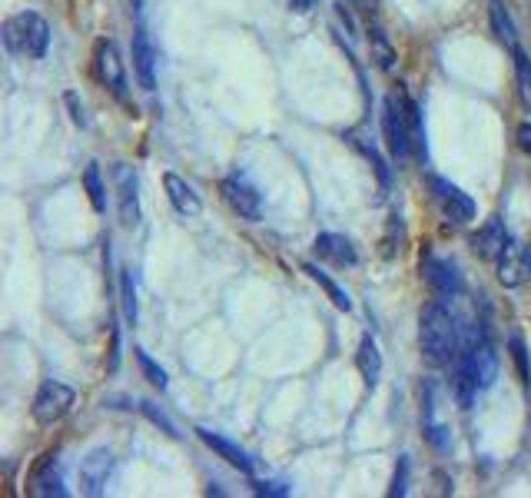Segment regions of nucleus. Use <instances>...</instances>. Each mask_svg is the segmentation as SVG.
<instances>
[{
	"label": "nucleus",
	"instance_id": "nucleus-37",
	"mask_svg": "<svg viewBox=\"0 0 531 498\" xmlns=\"http://www.w3.org/2000/svg\"><path fill=\"white\" fill-rule=\"evenodd\" d=\"M352 4H359L362 10H376V0H352Z\"/></svg>",
	"mask_w": 531,
	"mask_h": 498
},
{
	"label": "nucleus",
	"instance_id": "nucleus-12",
	"mask_svg": "<svg viewBox=\"0 0 531 498\" xmlns=\"http://www.w3.org/2000/svg\"><path fill=\"white\" fill-rule=\"evenodd\" d=\"M163 186H166V196H170V206L183 216V220H196V216L203 213L200 193H196L193 186L183 180V176L166 173V176H163Z\"/></svg>",
	"mask_w": 531,
	"mask_h": 498
},
{
	"label": "nucleus",
	"instance_id": "nucleus-13",
	"mask_svg": "<svg viewBox=\"0 0 531 498\" xmlns=\"http://www.w3.org/2000/svg\"><path fill=\"white\" fill-rule=\"evenodd\" d=\"M156 50H153V40L143 27H137V37H133V70H137V80L143 90H156Z\"/></svg>",
	"mask_w": 531,
	"mask_h": 498
},
{
	"label": "nucleus",
	"instance_id": "nucleus-22",
	"mask_svg": "<svg viewBox=\"0 0 531 498\" xmlns=\"http://www.w3.org/2000/svg\"><path fill=\"white\" fill-rule=\"evenodd\" d=\"M303 269L309 273V279H312V283H319L322 289H326V296L332 299V303H336V309H342V313H349V309H352V299H349V293H346V289H339L336 283H332V279H329L326 273H322V269H319L316 263H306Z\"/></svg>",
	"mask_w": 531,
	"mask_h": 498
},
{
	"label": "nucleus",
	"instance_id": "nucleus-38",
	"mask_svg": "<svg viewBox=\"0 0 531 498\" xmlns=\"http://www.w3.org/2000/svg\"><path fill=\"white\" fill-rule=\"evenodd\" d=\"M525 266H528V276H531V246H525Z\"/></svg>",
	"mask_w": 531,
	"mask_h": 498
},
{
	"label": "nucleus",
	"instance_id": "nucleus-15",
	"mask_svg": "<svg viewBox=\"0 0 531 498\" xmlns=\"http://www.w3.org/2000/svg\"><path fill=\"white\" fill-rule=\"evenodd\" d=\"M508 240H512V236H508L505 223L498 220V216H492V220H485L482 230L472 236V249H475V253L482 256V259H498V256H502V249H505Z\"/></svg>",
	"mask_w": 531,
	"mask_h": 498
},
{
	"label": "nucleus",
	"instance_id": "nucleus-11",
	"mask_svg": "<svg viewBox=\"0 0 531 498\" xmlns=\"http://www.w3.org/2000/svg\"><path fill=\"white\" fill-rule=\"evenodd\" d=\"M113 475V455L107 449H93L87 459L80 462V489L83 495H103L107 492V482Z\"/></svg>",
	"mask_w": 531,
	"mask_h": 498
},
{
	"label": "nucleus",
	"instance_id": "nucleus-33",
	"mask_svg": "<svg viewBox=\"0 0 531 498\" xmlns=\"http://www.w3.org/2000/svg\"><path fill=\"white\" fill-rule=\"evenodd\" d=\"M64 100H67V107H70V117H74V123H77V127H87V117H83V103H80V97H77V93L70 90Z\"/></svg>",
	"mask_w": 531,
	"mask_h": 498
},
{
	"label": "nucleus",
	"instance_id": "nucleus-3",
	"mask_svg": "<svg viewBox=\"0 0 531 498\" xmlns=\"http://www.w3.org/2000/svg\"><path fill=\"white\" fill-rule=\"evenodd\" d=\"M382 133L385 147H389L395 163H405L412 153V130H409V107H405V93H392L385 97V113H382Z\"/></svg>",
	"mask_w": 531,
	"mask_h": 498
},
{
	"label": "nucleus",
	"instance_id": "nucleus-24",
	"mask_svg": "<svg viewBox=\"0 0 531 498\" xmlns=\"http://www.w3.org/2000/svg\"><path fill=\"white\" fill-rule=\"evenodd\" d=\"M405 107H409V130H412V153L425 163V157H429V147H425V123H422V110L419 103L405 97Z\"/></svg>",
	"mask_w": 531,
	"mask_h": 498
},
{
	"label": "nucleus",
	"instance_id": "nucleus-2",
	"mask_svg": "<svg viewBox=\"0 0 531 498\" xmlns=\"http://www.w3.org/2000/svg\"><path fill=\"white\" fill-rule=\"evenodd\" d=\"M4 44L10 54L40 60L50 44V24L40 14H34V10H24V14L10 17L4 24Z\"/></svg>",
	"mask_w": 531,
	"mask_h": 498
},
{
	"label": "nucleus",
	"instance_id": "nucleus-18",
	"mask_svg": "<svg viewBox=\"0 0 531 498\" xmlns=\"http://www.w3.org/2000/svg\"><path fill=\"white\" fill-rule=\"evenodd\" d=\"M316 253H319V259H329V263H336V266H356L359 263L356 246L339 233H319L316 236Z\"/></svg>",
	"mask_w": 531,
	"mask_h": 498
},
{
	"label": "nucleus",
	"instance_id": "nucleus-14",
	"mask_svg": "<svg viewBox=\"0 0 531 498\" xmlns=\"http://www.w3.org/2000/svg\"><path fill=\"white\" fill-rule=\"evenodd\" d=\"M498 263V283L502 286H522V279L528 276V266H525V246H518L515 240H508L502 256L495 259Z\"/></svg>",
	"mask_w": 531,
	"mask_h": 498
},
{
	"label": "nucleus",
	"instance_id": "nucleus-19",
	"mask_svg": "<svg viewBox=\"0 0 531 498\" xmlns=\"http://www.w3.org/2000/svg\"><path fill=\"white\" fill-rule=\"evenodd\" d=\"M356 366H359V372H362V382H366L369 389H376L379 379H382V352H379L376 339H372V336H362V339H359Z\"/></svg>",
	"mask_w": 531,
	"mask_h": 498
},
{
	"label": "nucleus",
	"instance_id": "nucleus-20",
	"mask_svg": "<svg viewBox=\"0 0 531 498\" xmlns=\"http://www.w3.org/2000/svg\"><path fill=\"white\" fill-rule=\"evenodd\" d=\"M488 20H492L495 37L502 40L508 50H515V47H518V30H515L512 14H508L505 0H488Z\"/></svg>",
	"mask_w": 531,
	"mask_h": 498
},
{
	"label": "nucleus",
	"instance_id": "nucleus-35",
	"mask_svg": "<svg viewBox=\"0 0 531 498\" xmlns=\"http://www.w3.org/2000/svg\"><path fill=\"white\" fill-rule=\"evenodd\" d=\"M518 147L531 157V123H522V127H518Z\"/></svg>",
	"mask_w": 531,
	"mask_h": 498
},
{
	"label": "nucleus",
	"instance_id": "nucleus-1",
	"mask_svg": "<svg viewBox=\"0 0 531 498\" xmlns=\"http://www.w3.org/2000/svg\"><path fill=\"white\" fill-rule=\"evenodd\" d=\"M419 339H422V352L425 359L435 362V366H449L458 359V329H455V316L445 309L442 303H429L419 316Z\"/></svg>",
	"mask_w": 531,
	"mask_h": 498
},
{
	"label": "nucleus",
	"instance_id": "nucleus-8",
	"mask_svg": "<svg viewBox=\"0 0 531 498\" xmlns=\"http://www.w3.org/2000/svg\"><path fill=\"white\" fill-rule=\"evenodd\" d=\"M93 64H97L100 83L113 93V97H120V100L127 97V70H123L120 50H117L113 40H100L97 54H93Z\"/></svg>",
	"mask_w": 531,
	"mask_h": 498
},
{
	"label": "nucleus",
	"instance_id": "nucleus-28",
	"mask_svg": "<svg viewBox=\"0 0 531 498\" xmlns=\"http://www.w3.org/2000/svg\"><path fill=\"white\" fill-rule=\"evenodd\" d=\"M508 349H512V359H515V369L518 376H522L525 386H531V369H528V349H525V339L512 332V339H508Z\"/></svg>",
	"mask_w": 531,
	"mask_h": 498
},
{
	"label": "nucleus",
	"instance_id": "nucleus-32",
	"mask_svg": "<svg viewBox=\"0 0 531 498\" xmlns=\"http://www.w3.org/2000/svg\"><path fill=\"white\" fill-rule=\"evenodd\" d=\"M395 233H402L399 216H389V233H385V240H382V256H385V259H392V256L402 249V246H395Z\"/></svg>",
	"mask_w": 531,
	"mask_h": 498
},
{
	"label": "nucleus",
	"instance_id": "nucleus-29",
	"mask_svg": "<svg viewBox=\"0 0 531 498\" xmlns=\"http://www.w3.org/2000/svg\"><path fill=\"white\" fill-rule=\"evenodd\" d=\"M409 472H412L409 455H399V465H395V475H392V489H389L392 498H402L409 492Z\"/></svg>",
	"mask_w": 531,
	"mask_h": 498
},
{
	"label": "nucleus",
	"instance_id": "nucleus-9",
	"mask_svg": "<svg viewBox=\"0 0 531 498\" xmlns=\"http://www.w3.org/2000/svg\"><path fill=\"white\" fill-rule=\"evenodd\" d=\"M223 200L233 206V213H239L243 220H259V216H263V200H259L256 186L249 183L243 173H233L223 180Z\"/></svg>",
	"mask_w": 531,
	"mask_h": 498
},
{
	"label": "nucleus",
	"instance_id": "nucleus-6",
	"mask_svg": "<svg viewBox=\"0 0 531 498\" xmlns=\"http://www.w3.org/2000/svg\"><path fill=\"white\" fill-rule=\"evenodd\" d=\"M429 186H432V196H435V203H439V210L445 213V220H452V223L475 220V203H472V196L458 190L455 183L442 180V176H429Z\"/></svg>",
	"mask_w": 531,
	"mask_h": 498
},
{
	"label": "nucleus",
	"instance_id": "nucleus-10",
	"mask_svg": "<svg viewBox=\"0 0 531 498\" xmlns=\"http://www.w3.org/2000/svg\"><path fill=\"white\" fill-rule=\"evenodd\" d=\"M422 276L439 299H455L458 293H462V276H458L455 263H449V259L425 256L422 259Z\"/></svg>",
	"mask_w": 531,
	"mask_h": 498
},
{
	"label": "nucleus",
	"instance_id": "nucleus-34",
	"mask_svg": "<svg viewBox=\"0 0 531 498\" xmlns=\"http://www.w3.org/2000/svg\"><path fill=\"white\" fill-rule=\"evenodd\" d=\"M253 492L256 495H289L286 485H276V482H253Z\"/></svg>",
	"mask_w": 531,
	"mask_h": 498
},
{
	"label": "nucleus",
	"instance_id": "nucleus-4",
	"mask_svg": "<svg viewBox=\"0 0 531 498\" xmlns=\"http://www.w3.org/2000/svg\"><path fill=\"white\" fill-rule=\"evenodd\" d=\"M458 359L465 362L468 372L475 376L478 389H492L498 379V352L492 346V339L485 332H475L472 339L465 342V349L458 352Z\"/></svg>",
	"mask_w": 531,
	"mask_h": 498
},
{
	"label": "nucleus",
	"instance_id": "nucleus-31",
	"mask_svg": "<svg viewBox=\"0 0 531 498\" xmlns=\"http://www.w3.org/2000/svg\"><path fill=\"white\" fill-rule=\"evenodd\" d=\"M133 352H137V362H140V369H143V376H147L150 382H153V386L156 389H166V372L160 369V366H156V362L147 356V352H143V349H133Z\"/></svg>",
	"mask_w": 531,
	"mask_h": 498
},
{
	"label": "nucleus",
	"instance_id": "nucleus-5",
	"mask_svg": "<svg viewBox=\"0 0 531 498\" xmlns=\"http://www.w3.org/2000/svg\"><path fill=\"white\" fill-rule=\"evenodd\" d=\"M74 402H77V392L64 386V382H57V379H47L44 386L37 389V396H34V422L37 425H54L60 422L64 415L74 409Z\"/></svg>",
	"mask_w": 531,
	"mask_h": 498
},
{
	"label": "nucleus",
	"instance_id": "nucleus-17",
	"mask_svg": "<svg viewBox=\"0 0 531 498\" xmlns=\"http://www.w3.org/2000/svg\"><path fill=\"white\" fill-rule=\"evenodd\" d=\"M196 435H200V439L210 445V449L220 455L223 462H229L233 469H239L243 475H253V459H249V455L239 449V445H233L229 439H223V435H216V432H210V429H196Z\"/></svg>",
	"mask_w": 531,
	"mask_h": 498
},
{
	"label": "nucleus",
	"instance_id": "nucleus-26",
	"mask_svg": "<svg viewBox=\"0 0 531 498\" xmlns=\"http://www.w3.org/2000/svg\"><path fill=\"white\" fill-rule=\"evenodd\" d=\"M369 47H372V60H376L382 70L395 67V50L389 44V37H385L379 27H369Z\"/></svg>",
	"mask_w": 531,
	"mask_h": 498
},
{
	"label": "nucleus",
	"instance_id": "nucleus-23",
	"mask_svg": "<svg viewBox=\"0 0 531 498\" xmlns=\"http://www.w3.org/2000/svg\"><path fill=\"white\" fill-rule=\"evenodd\" d=\"M515 57V80H518V97H522V107L531 113V60L522 47L512 50Z\"/></svg>",
	"mask_w": 531,
	"mask_h": 498
},
{
	"label": "nucleus",
	"instance_id": "nucleus-7",
	"mask_svg": "<svg viewBox=\"0 0 531 498\" xmlns=\"http://www.w3.org/2000/svg\"><path fill=\"white\" fill-rule=\"evenodd\" d=\"M113 186H117V210H120V223L133 230V226L140 223V183H137V173L130 170L127 163H117L113 166Z\"/></svg>",
	"mask_w": 531,
	"mask_h": 498
},
{
	"label": "nucleus",
	"instance_id": "nucleus-27",
	"mask_svg": "<svg viewBox=\"0 0 531 498\" xmlns=\"http://www.w3.org/2000/svg\"><path fill=\"white\" fill-rule=\"evenodd\" d=\"M120 296H123V316H127L130 326H137V286H133V269H123V279H120Z\"/></svg>",
	"mask_w": 531,
	"mask_h": 498
},
{
	"label": "nucleus",
	"instance_id": "nucleus-25",
	"mask_svg": "<svg viewBox=\"0 0 531 498\" xmlns=\"http://www.w3.org/2000/svg\"><path fill=\"white\" fill-rule=\"evenodd\" d=\"M83 186H87V193H90L93 210H97V213H107V190H103L100 166H97V163H87V170H83Z\"/></svg>",
	"mask_w": 531,
	"mask_h": 498
},
{
	"label": "nucleus",
	"instance_id": "nucleus-16",
	"mask_svg": "<svg viewBox=\"0 0 531 498\" xmlns=\"http://www.w3.org/2000/svg\"><path fill=\"white\" fill-rule=\"evenodd\" d=\"M30 492L40 495V498H64L67 495L57 455H47V459L40 462V469L34 472V479H30Z\"/></svg>",
	"mask_w": 531,
	"mask_h": 498
},
{
	"label": "nucleus",
	"instance_id": "nucleus-36",
	"mask_svg": "<svg viewBox=\"0 0 531 498\" xmlns=\"http://www.w3.org/2000/svg\"><path fill=\"white\" fill-rule=\"evenodd\" d=\"M289 4H293V10H309L312 0H289Z\"/></svg>",
	"mask_w": 531,
	"mask_h": 498
},
{
	"label": "nucleus",
	"instance_id": "nucleus-21",
	"mask_svg": "<svg viewBox=\"0 0 531 498\" xmlns=\"http://www.w3.org/2000/svg\"><path fill=\"white\" fill-rule=\"evenodd\" d=\"M452 389H455L458 406H462V409H472V399H475V392H478V382H475L472 372H468V366H465L462 359H455V379H452Z\"/></svg>",
	"mask_w": 531,
	"mask_h": 498
},
{
	"label": "nucleus",
	"instance_id": "nucleus-30",
	"mask_svg": "<svg viewBox=\"0 0 531 498\" xmlns=\"http://www.w3.org/2000/svg\"><path fill=\"white\" fill-rule=\"evenodd\" d=\"M137 409H140L143 415H147V419H150V422L156 425V429H163L166 435H170V439H180V432H176V425H173L170 419H166V415H163L160 409H156V406H153V402H140V406H137Z\"/></svg>",
	"mask_w": 531,
	"mask_h": 498
}]
</instances>
